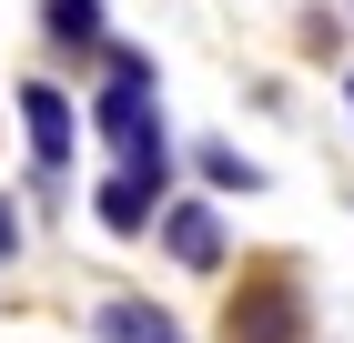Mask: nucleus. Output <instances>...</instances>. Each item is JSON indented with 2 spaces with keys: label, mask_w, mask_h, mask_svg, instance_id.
<instances>
[{
  "label": "nucleus",
  "mask_w": 354,
  "mask_h": 343,
  "mask_svg": "<svg viewBox=\"0 0 354 343\" xmlns=\"http://www.w3.org/2000/svg\"><path fill=\"white\" fill-rule=\"evenodd\" d=\"M21 253H30V222H21V202H10V192H0V273L21 263Z\"/></svg>",
  "instance_id": "6e6552de"
},
{
  "label": "nucleus",
  "mask_w": 354,
  "mask_h": 343,
  "mask_svg": "<svg viewBox=\"0 0 354 343\" xmlns=\"http://www.w3.org/2000/svg\"><path fill=\"white\" fill-rule=\"evenodd\" d=\"M152 233H162V253H172L183 273H223V263H233V233H223L213 202H162V222H152Z\"/></svg>",
  "instance_id": "20e7f679"
},
{
  "label": "nucleus",
  "mask_w": 354,
  "mask_h": 343,
  "mask_svg": "<svg viewBox=\"0 0 354 343\" xmlns=\"http://www.w3.org/2000/svg\"><path fill=\"white\" fill-rule=\"evenodd\" d=\"M21 141H30V172H71V141H82V111L61 81H21Z\"/></svg>",
  "instance_id": "7ed1b4c3"
},
{
  "label": "nucleus",
  "mask_w": 354,
  "mask_h": 343,
  "mask_svg": "<svg viewBox=\"0 0 354 343\" xmlns=\"http://www.w3.org/2000/svg\"><path fill=\"white\" fill-rule=\"evenodd\" d=\"M192 172H203V192H213V202H253V192H263V161L243 152V141H192Z\"/></svg>",
  "instance_id": "0eeeda50"
},
{
  "label": "nucleus",
  "mask_w": 354,
  "mask_h": 343,
  "mask_svg": "<svg viewBox=\"0 0 354 343\" xmlns=\"http://www.w3.org/2000/svg\"><path fill=\"white\" fill-rule=\"evenodd\" d=\"M162 202H172V172H132V161H111L102 192H91V222H102L111 242H142L152 222H162Z\"/></svg>",
  "instance_id": "f03ea898"
},
{
  "label": "nucleus",
  "mask_w": 354,
  "mask_h": 343,
  "mask_svg": "<svg viewBox=\"0 0 354 343\" xmlns=\"http://www.w3.org/2000/svg\"><path fill=\"white\" fill-rule=\"evenodd\" d=\"M41 41H51L61 61H102V41H111V0H41Z\"/></svg>",
  "instance_id": "423d86ee"
},
{
  "label": "nucleus",
  "mask_w": 354,
  "mask_h": 343,
  "mask_svg": "<svg viewBox=\"0 0 354 343\" xmlns=\"http://www.w3.org/2000/svg\"><path fill=\"white\" fill-rule=\"evenodd\" d=\"M344 111H354V71H344Z\"/></svg>",
  "instance_id": "1a4fd4ad"
},
{
  "label": "nucleus",
  "mask_w": 354,
  "mask_h": 343,
  "mask_svg": "<svg viewBox=\"0 0 354 343\" xmlns=\"http://www.w3.org/2000/svg\"><path fill=\"white\" fill-rule=\"evenodd\" d=\"M314 333V293H304V263H253L223 303V343H304Z\"/></svg>",
  "instance_id": "f257e3e1"
},
{
  "label": "nucleus",
  "mask_w": 354,
  "mask_h": 343,
  "mask_svg": "<svg viewBox=\"0 0 354 343\" xmlns=\"http://www.w3.org/2000/svg\"><path fill=\"white\" fill-rule=\"evenodd\" d=\"M344 10H354V0H344Z\"/></svg>",
  "instance_id": "9d476101"
},
{
  "label": "nucleus",
  "mask_w": 354,
  "mask_h": 343,
  "mask_svg": "<svg viewBox=\"0 0 354 343\" xmlns=\"http://www.w3.org/2000/svg\"><path fill=\"white\" fill-rule=\"evenodd\" d=\"M91 343H192V333H183L172 303H152V293H102V303H91Z\"/></svg>",
  "instance_id": "39448f33"
}]
</instances>
